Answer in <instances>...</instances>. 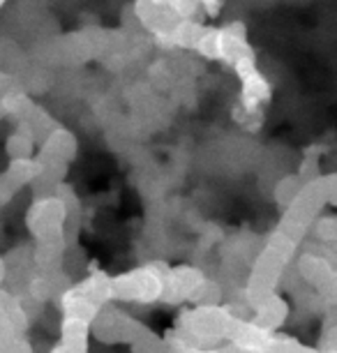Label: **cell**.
<instances>
[{
    "label": "cell",
    "instance_id": "9c48e42d",
    "mask_svg": "<svg viewBox=\"0 0 337 353\" xmlns=\"http://www.w3.org/2000/svg\"><path fill=\"white\" fill-rule=\"evenodd\" d=\"M298 270L309 284L316 286V289L333 293V282H335L333 268H330V263L323 261L321 256H314V254L303 256V261L298 263Z\"/></svg>",
    "mask_w": 337,
    "mask_h": 353
},
{
    "label": "cell",
    "instance_id": "2e32d148",
    "mask_svg": "<svg viewBox=\"0 0 337 353\" xmlns=\"http://www.w3.org/2000/svg\"><path fill=\"white\" fill-rule=\"evenodd\" d=\"M3 5H5V0H0V8H3Z\"/></svg>",
    "mask_w": 337,
    "mask_h": 353
},
{
    "label": "cell",
    "instance_id": "3957f363",
    "mask_svg": "<svg viewBox=\"0 0 337 353\" xmlns=\"http://www.w3.org/2000/svg\"><path fill=\"white\" fill-rule=\"evenodd\" d=\"M143 323L134 321L125 312L111 307V303L102 305L97 310L95 319L90 321V332L104 344H121V342H134L136 335L141 332Z\"/></svg>",
    "mask_w": 337,
    "mask_h": 353
},
{
    "label": "cell",
    "instance_id": "5bb4252c",
    "mask_svg": "<svg viewBox=\"0 0 337 353\" xmlns=\"http://www.w3.org/2000/svg\"><path fill=\"white\" fill-rule=\"evenodd\" d=\"M199 3V8L206 12V14L210 17H217L222 12V5H224V0H196Z\"/></svg>",
    "mask_w": 337,
    "mask_h": 353
},
{
    "label": "cell",
    "instance_id": "277c9868",
    "mask_svg": "<svg viewBox=\"0 0 337 353\" xmlns=\"http://www.w3.org/2000/svg\"><path fill=\"white\" fill-rule=\"evenodd\" d=\"M203 272L192 268V265H178V268H169L164 275L162 284V296L160 301L164 303H185L192 301V296L196 293V289L203 282Z\"/></svg>",
    "mask_w": 337,
    "mask_h": 353
},
{
    "label": "cell",
    "instance_id": "5b68a950",
    "mask_svg": "<svg viewBox=\"0 0 337 353\" xmlns=\"http://www.w3.org/2000/svg\"><path fill=\"white\" fill-rule=\"evenodd\" d=\"M76 155V139L72 132L54 128L46 132L39 145L37 162L42 166H68Z\"/></svg>",
    "mask_w": 337,
    "mask_h": 353
},
{
    "label": "cell",
    "instance_id": "7c38bea8",
    "mask_svg": "<svg viewBox=\"0 0 337 353\" xmlns=\"http://www.w3.org/2000/svg\"><path fill=\"white\" fill-rule=\"evenodd\" d=\"M268 353H321V351L309 349V346L300 344L298 339H294V337L277 335V332H273V339H270Z\"/></svg>",
    "mask_w": 337,
    "mask_h": 353
},
{
    "label": "cell",
    "instance_id": "4fadbf2b",
    "mask_svg": "<svg viewBox=\"0 0 337 353\" xmlns=\"http://www.w3.org/2000/svg\"><path fill=\"white\" fill-rule=\"evenodd\" d=\"M300 188H303L300 176H287V178H282V181L277 183V188H275V201L280 203L282 208H287V205L294 201V196L300 192Z\"/></svg>",
    "mask_w": 337,
    "mask_h": 353
},
{
    "label": "cell",
    "instance_id": "52a82bcc",
    "mask_svg": "<svg viewBox=\"0 0 337 353\" xmlns=\"http://www.w3.org/2000/svg\"><path fill=\"white\" fill-rule=\"evenodd\" d=\"M252 310H254L252 321L256 325H261V328H266V330H277L289 314L287 301H284L282 296H277L275 291L268 293L266 298H261L256 305H252Z\"/></svg>",
    "mask_w": 337,
    "mask_h": 353
},
{
    "label": "cell",
    "instance_id": "8992f818",
    "mask_svg": "<svg viewBox=\"0 0 337 353\" xmlns=\"http://www.w3.org/2000/svg\"><path fill=\"white\" fill-rule=\"evenodd\" d=\"M238 79H241V102L238 104H243L249 111H263V106L273 97V88H270L268 79L261 74L259 68L245 72Z\"/></svg>",
    "mask_w": 337,
    "mask_h": 353
},
{
    "label": "cell",
    "instance_id": "ba28073f",
    "mask_svg": "<svg viewBox=\"0 0 337 353\" xmlns=\"http://www.w3.org/2000/svg\"><path fill=\"white\" fill-rule=\"evenodd\" d=\"M39 169H42V164L37 162V157L10 159V166H8V171L3 173V178H0V185H3L10 194H14L19 188L32 183V178L37 176Z\"/></svg>",
    "mask_w": 337,
    "mask_h": 353
},
{
    "label": "cell",
    "instance_id": "30bf717a",
    "mask_svg": "<svg viewBox=\"0 0 337 353\" xmlns=\"http://www.w3.org/2000/svg\"><path fill=\"white\" fill-rule=\"evenodd\" d=\"M88 337H90V323L79 321V319H68L61 325V344L76 353H88Z\"/></svg>",
    "mask_w": 337,
    "mask_h": 353
},
{
    "label": "cell",
    "instance_id": "7a4b0ae2",
    "mask_svg": "<svg viewBox=\"0 0 337 353\" xmlns=\"http://www.w3.org/2000/svg\"><path fill=\"white\" fill-rule=\"evenodd\" d=\"M70 219L68 205H65L56 194L37 196V201L30 205L25 224L35 241H51V238H61L65 231V224Z\"/></svg>",
    "mask_w": 337,
    "mask_h": 353
},
{
    "label": "cell",
    "instance_id": "8fae6325",
    "mask_svg": "<svg viewBox=\"0 0 337 353\" xmlns=\"http://www.w3.org/2000/svg\"><path fill=\"white\" fill-rule=\"evenodd\" d=\"M35 134L30 132L28 125L19 123L17 130L8 137V143H5V150H8L10 159H19V157H32V150H35Z\"/></svg>",
    "mask_w": 337,
    "mask_h": 353
},
{
    "label": "cell",
    "instance_id": "9a60e30c",
    "mask_svg": "<svg viewBox=\"0 0 337 353\" xmlns=\"http://www.w3.org/2000/svg\"><path fill=\"white\" fill-rule=\"evenodd\" d=\"M51 353H76V351H72V349H68V346H65V344H58V346H56V349H54V351H51Z\"/></svg>",
    "mask_w": 337,
    "mask_h": 353
},
{
    "label": "cell",
    "instance_id": "6da1fadb",
    "mask_svg": "<svg viewBox=\"0 0 337 353\" xmlns=\"http://www.w3.org/2000/svg\"><path fill=\"white\" fill-rule=\"evenodd\" d=\"M169 265L160 261L141 265L125 275L111 277V303H155L162 296L164 275Z\"/></svg>",
    "mask_w": 337,
    "mask_h": 353
}]
</instances>
